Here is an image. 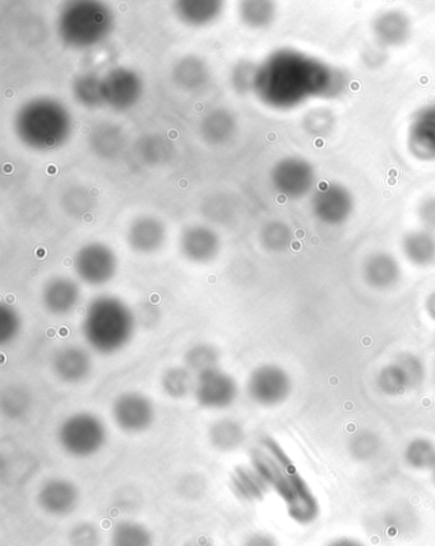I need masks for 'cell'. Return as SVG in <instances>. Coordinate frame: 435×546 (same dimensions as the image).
Here are the masks:
<instances>
[{
    "mask_svg": "<svg viewBox=\"0 0 435 546\" xmlns=\"http://www.w3.org/2000/svg\"><path fill=\"white\" fill-rule=\"evenodd\" d=\"M110 13L101 4L77 3L60 16V36L77 48L94 45L110 29Z\"/></svg>",
    "mask_w": 435,
    "mask_h": 546,
    "instance_id": "obj_6",
    "label": "cell"
},
{
    "mask_svg": "<svg viewBox=\"0 0 435 546\" xmlns=\"http://www.w3.org/2000/svg\"><path fill=\"white\" fill-rule=\"evenodd\" d=\"M310 205L314 216L323 224L341 225L353 214L354 197L344 185L325 182L314 191Z\"/></svg>",
    "mask_w": 435,
    "mask_h": 546,
    "instance_id": "obj_10",
    "label": "cell"
},
{
    "mask_svg": "<svg viewBox=\"0 0 435 546\" xmlns=\"http://www.w3.org/2000/svg\"><path fill=\"white\" fill-rule=\"evenodd\" d=\"M127 238L129 247L133 251L145 254L154 253L165 243V226L155 217H141L133 222Z\"/></svg>",
    "mask_w": 435,
    "mask_h": 546,
    "instance_id": "obj_22",
    "label": "cell"
},
{
    "mask_svg": "<svg viewBox=\"0 0 435 546\" xmlns=\"http://www.w3.org/2000/svg\"><path fill=\"white\" fill-rule=\"evenodd\" d=\"M193 393L197 404L203 409L225 410L235 404L239 387L230 374L215 368L197 376Z\"/></svg>",
    "mask_w": 435,
    "mask_h": 546,
    "instance_id": "obj_11",
    "label": "cell"
},
{
    "mask_svg": "<svg viewBox=\"0 0 435 546\" xmlns=\"http://www.w3.org/2000/svg\"><path fill=\"white\" fill-rule=\"evenodd\" d=\"M336 118L331 110L317 108L310 110L304 117L305 131L314 137H326L335 128Z\"/></svg>",
    "mask_w": 435,
    "mask_h": 546,
    "instance_id": "obj_33",
    "label": "cell"
},
{
    "mask_svg": "<svg viewBox=\"0 0 435 546\" xmlns=\"http://www.w3.org/2000/svg\"><path fill=\"white\" fill-rule=\"evenodd\" d=\"M432 378H433V383L435 386V360L433 362V367H432Z\"/></svg>",
    "mask_w": 435,
    "mask_h": 546,
    "instance_id": "obj_47",
    "label": "cell"
},
{
    "mask_svg": "<svg viewBox=\"0 0 435 546\" xmlns=\"http://www.w3.org/2000/svg\"><path fill=\"white\" fill-rule=\"evenodd\" d=\"M74 90L77 92L78 100L83 104L95 106L99 101L104 100L103 82L97 81V78L92 74L81 77Z\"/></svg>",
    "mask_w": 435,
    "mask_h": 546,
    "instance_id": "obj_38",
    "label": "cell"
},
{
    "mask_svg": "<svg viewBox=\"0 0 435 546\" xmlns=\"http://www.w3.org/2000/svg\"><path fill=\"white\" fill-rule=\"evenodd\" d=\"M402 251L413 265H435V233L424 228L410 231L402 239Z\"/></svg>",
    "mask_w": 435,
    "mask_h": 546,
    "instance_id": "obj_23",
    "label": "cell"
},
{
    "mask_svg": "<svg viewBox=\"0 0 435 546\" xmlns=\"http://www.w3.org/2000/svg\"><path fill=\"white\" fill-rule=\"evenodd\" d=\"M22 319L9 305H0V344L7 345L20 335Z\"/></svg>",
    "mask_w": 435,
    "mask_h": 546,
    "instance_id": "obj_36",
    "label": "cell"
},
{
    "mask_svg": "<svg viewBox=\"0 0 435 546\" xmlns=\"http://www.w3.org/2000/svg\"><path fill=\"white\" fill-rule=\"evenodd\" d=\"M293 240V233L284 222L272 221L263 228L261 243L267 251L282 252L289 247Z\"/></svg>",
    "mask_w": 435,
    "mask_h": 546,
    "instance_id": "obj_31",
    "label": "cell"
},
{
    "mask_svg": "<svg viewBox=\"0 0 435 546\" xmlns=\"http://www.w3.org/2000/svg\"><path fill=\"white\" fill-rule=\"evenodd\" d=\"M247 391L257 405L275 407L289 399L293 392V381L289 373L279 365L263 364L249 376Z\"/></svg>",
    "mask_w": 435,
    "mask_h": 546,
    "instance_id": "obj_8",
    "label": "cell"
},
{
    "mask_svg": "<svg viewBox=\"0 0 435 546\" xmlns=\"http://www.w3.org/2000/svg\"><path fill=\"white\" fill-rule=\"evenodd\" d=\"M48 173H49V174H55V173H57V168H55V166H49V168H48Z\"/></svg>",
    "mask_w": 435,
    "mask_h": 546,
    "instance_id": "obj_46",
    "label": "cell"
},
{
    "mask_svg": "<svg viewBox=\"0 0 435 546\" xmlns=\"http://www.w3.org/2000/svg\"><path fill=\"white\" fill-rule=\"evenodd\" d=\"M80 498V489L72 480L53 478L41 485L36 502L46 515L63 518L77 510Z\"/></svg>",
    "mask_w": 435,
    "mask_h": 546,
    "instance_id": "obj_14",
    "label": "cell"
},
{
    "mask_svg": "<svg viewBox=\"0 0 435 546\" xmlns=\"http://www.w3.org/2000/svg\"><path fill=\"white\" fill-rule=\"evenodd\" d=\"M404 460L410 469L430 471L435 464V443L432 439L416 437L411 439L404 451Z\"/></svg>",
    "mask_w": 435,
    "mask_h": 546,
    "instance_id": "obj_28",
    "label": "cell"
},
{
    "mask_svg": "<svg viewBox=\"0 0 435 546\" xmlns=\"http://www.w3.org/2000/svg\"><path fill=\"white\" fill-rule=\"evenodd\" d=\"M111 418L122 432L141 434L154 425L155 406L143 393H122L111 406Z\"/></svg>",
    "mask_w": 435,
    "mask_h": 546,
    "instance_id": "obj_9",
    "label": "cell"
},
{
    "mask_svg": "<svg viewBox=\"0 0 435 546\" xmlns=\"http://www.w3.org/2000/svg\"><path fill=\"white\" fill-rule=\"evenodd\" d=\"M69 117L54 101H34L17 115V133L23 142L35 148H53L66 140Z\"/></svg>",
    "mask_w": 435,
    "mask_h": 546,
    "instance_id": "obj_4",
    "label": "cell"
},
{
    "mask_svg": "<svg viewBox=\"0 0 435 546\" xmlns=\"http://www.w3.org/2000/svg\"><path fill=\"white\" fill-rule=\"evenodd\" d=\"M410 154L419 161H435V104L416 111L407 133Z\"/></svg>",
    "mask_w": 435,
    "mask_h": 546,
    "instance_id": "obj_15",
    "label": "cell"
},
{
    "mask_svg": "<svg viewBox=\"0 0 435 546\" xmlns=\"http://www.w3.org/2000/svg\"><path fill=\"white\" fill-rule=\"evenodd\" d=\"M373 35L383 48H397L411 36L410 18L400 11H387L373 22Z\"/></svg>",
    "mask_w": 435,
    "mask_h": 546,
    "instance_id": "obj_21",
    "label": "cell"
},
{
    "mask_svg": "<svg viewBox=\"0 0 435 546\" xmlns=\"http://www.w3.org/2000/svg\"><path fill=\"white\" fill-rule=\"evenodd\" d=\"M194 373L187 367H173L165 370L161 378V388L173 400H182L196 387Z\"/></svg>",
    "mask_w": 435,
    "mask_h": 546,
    "instance_id": "obj_27",
    "label": "cell"
},
{
    "mask_svg": "<svg viewBox=\"0 0 435 546\" xmlns=\"http://www.w3.org/2000/svg\"><path fill=\"white\" fill-rule=\"evenodd\" d=\"M418 216L423 228L435 233V196H430L421 201Z\"/></svg>",
    "mask_w": 435,
    "mask_h": 546,
    "instance_id": "obj_41",
    "label": "cell"
},
{
    "mask_svg": "<svg viewBox=\"0 0 435 546\" xmlns=\"http://www.w3.org/2000/svg\"><path fill=\"white\" fill-rule=\"evenodd\" d=\"M97 133H99L101 137H104L105 141L94 143L96 148L95 151H99L101 156L105 157H108V154H106V152L109 151L110 156H114L115 152L119 151V140H122V136H120V134L115 131V128L113 126H101Z\"/></svg>",
    "mask_w": 435,
    "mask_h": 546,
    "instance_id": "obj_40",
    "label": "cell"
},
{
    "mask_svg": "<svg viewBox=\"0 0 435 546\" xmlns=\"http://www.w3.org/2000/svg\"><path fill=\"white\" fill-rule=\"evenodd\" d=\"M69 543L72 546H100V531L91 522H81L69 532Z\"/></svg>",
    "mask_w": 435,
    "mask_h": 546,
    "instance_id": "obj_39",
    "label": "cell"
},
{
    "mask_svg": "<svg viewBox=\"0 0 435 546\" xmlns=\"http://www.w3.org/2000/svg\"><path fill=\"white\" fill-rule=\"evenodd\" d=\"M57 437L59 446L67 455L90 458L103 450L108 441V428L99 416L80 411L63 420Z\"/></svg>",
    "mask_w": 435,
    "mask_h": 546,
    "instance_id": "obj_5",
    "label": "cell"
},
{
    "mask_svg": "<svg viewBox=\"0 0 435 546\" xmlns=\"http://www.w3.org/2000/svg\"><path fill=\"white\" fill-rule=\"evenodd\" d=\"M208 438L216 450L231 452L242 446L245 441V430L242 424L234 419H220L211 425Z\"/></svg>",
    "mask_w": 435,
    "mask_h": 546,
    "instance_id": "obj_26",
    "label": "cell"
},
{
    "mask_svg": "<svg viewBox=\"0 0 435 546\" xmlns=\"http://www.w3.org/2000/svg\"><path fill=\"white\" fill-rule=\"evenodd\" d=\"M141 94V81L136 74L123 69L111 72L103 82L104 100L119 110L134 105Z\"/></svg>",
    "mask_w": 435,
    "mask_h": 546,
    "instance_id": "obj_20",
    "label": "cell"
},
{
    "mask_svg": "<svg viewBox=\"0 0 435 546\" xmlns=\"http://www.w3.org/2000/svg\"><path fill=\"white\" fill-rule=\"evenodd\" d=\"M194 546H212V545H208V544H196Z\"/></svg>",
    "mask_w": 435,
    "mask_h": 546,
    "instance_id": "obj_49",
    "label": "cell"
},
{
    "mask_svg": "<svg viewBox=\"0 0 435 546\" xmlns=\"http://www.w3.org/2000/svg\"><path fill=\"white\" fill-rule=\"evenodd\" d=\"M349 86L340 68L293 49L273 53L257 69L254 90L263 103L275 109H293L305 101L335 99Z\"/></svg>",
    "mask_w": 435,
    "mask_h": 546,
    "instance_id": "obj_1",
    "label": "cell"
},
{
    "mask_svg": "<svg viewBox=\"0 0 435 546\" xmlns=\"http://www.w3.org/2000/svg\"><path fill=\"white\" fill-rule=\"evenodd\" d=\"M325 546H367L362 543V541L349 538V536H341V538H336L327 543Z\"/></svg>",
    "mask_w": 435,
    "mask_h": 546,
    "instance_id": "obj_44",
    "label": "cell"
},
{
    "mask_svg": "<svg viewBox=\"0 0 435 546\" xmlns=\"http://www.w3.org/2000/svg\"><path fill=\"white\" fill-rule=\"evenodd\" d=\"M180 251L189 261L211 262L220 251L219 235L206 226H191L180 237Z\"/></svg>",
    "mask_w": 435,
    "mask_h": 546,
    "instance_id": "obj_17",
    "label": "cell"
},
{
    "mask_svg": "<svg viewBox=\"0 0 435 546\" xmlns=\"http://www.w3.org/2000/svg\"><path fill=\"white\" fill-rule=\"evenodd\" d=\"M244 546H280L275 536L268 532H256L245 540Z\"/></svg>",
    "mask_w": 435,
    "mask_h": 546,
    "instance_id": "obj_43",
    "label": "cell"
},
{
    "mask_svg": "<svg viewBox=\"0 0 435 546\" xmlns=\"http://www.w3.org/2000/svg\"><path fill=\"white\" fill-rule=\"evenodd\" d=\"M175 80L180 86L187 87L189 90L197 89L206 81V67L200 60L185 59L175 69Z\"/></svg>",
    "mask_w": 435,
    "mask_h": 546,
    "instance_id": "obj_32",
    "label": "cell"
},
{
    "mask_svg": "<svg viewBox=\"0 0 435 546\" xmlns=\"http://www.w3.org/2000/svg\"><path fill=\"white\" fill-rule=\"evenodd\" d=\"M234 131V120L224 110H217L203 120V137L208 142L220 143L228 140Z\"/></svg>",
    "mask_w": 435,
    "mask_h": 546,
    "instance_id": "obj_30",
    "label": "cell"
},
{
    "mask_svg": "<svg viewBox=\"0 0 435 546\" xmlns=\"http://www.w3.org/2000/svg\"><path fill=\"white\" fill-rule=\"evenodd\" d=\"M242 18L249 26L262 29L270 25L275 18V6L270 2L243 3Z\"/></svg>",
    "mask_w": 435,
    "mask_h": 546,
    "instance_id": "obj_34",
    "label": "cell"
},
{
    "mask_svg": "<svg viewBox=\"0 0 435 546\" xmlns=\"http://www.w3.org/2000/svg\"><path fill=\"white\" fill-rule=\"evenodd\" d=\"M251 458L254 469L284 502L291 520L300 526L313 525L321 516V504L280 444L265 438Z\"/></svg>",
    "mask_w": 435,
    "mask_h": 546,
    "instance_id": "obj_2",
    "label": "cell"
},
{
    "mask_svg": "<svg viewBox=\"0 0 435 546\" xmlns=\"http://www.w3.org/2000/svg\"><path fill=\"white\" fill-rule=\"evenodd\" d=\"M182 12L183 21L193 23H206L207 21L212 20L217 15V12L220 11V3L210 2V3H189L192 7H188L187 3H178Z\"/></svg>",
    "mask_w": 435,
    "mask_h": 546,
    "instance_id": "obj_37",
    "label": "cell"
},
{
    "mask_svg": "<svg viewBox=\"0 0 435 546\" xmlns=\"http://www.w3.org/2000/svg\"><path fill=\"white\" fill-rule=\"evenodd\" d=\"M80 298V286L68 277H55L48 281L41 294L44 308L57 317L67 316L73 312Z\"/></svg>",
    "mask_w": 435,
    "mask_h": 546,
    "instance_id": "obj_18",
    "label": "cell"
},
{
    "mask_svg": "<svg viewBox=\"0 0 435 546\" xmlns=\"http://www.w3.org/2000/svg\"><path fill=\"white\" fill-rule=\"evenodd\" d=\"M30 405V393L20 386L9 387L3 392L2 407L9 418H20L29 410Z\"/></svg>",
    "mask_w": 435,
    "mask_h": 546,
    "instance_id": "obj_35",
    "label": "cell"
},
{
    "mask_svg": "<svg viewBox=\"0 0 435 546\" xmlns=\"http://www.w3.org/2000/svg\"><path fill=\"white\" fill-rule=\"evenodd\" d=\"M136 318L131 308L114 296H99L89 304L82 323L83 337L96 353H119L133 339Z\"/></svg>",
    "mask_w": 435,
    "mask_h": 546,
    "instance_id": "obj_3",
    "label": "cell"
},
{
    "mask_svg": "<svg viewBox=\"0 0 435 546\" xmlns=\"http://www.w3.org/2000/svg\"><path fill=\"white\" fill-rule=\"evenodd\" d=\"M231 489L244 502H258L266 497L270 487L254 467L239 466L231 476Z\"/></svg>",
    "mask_w": 435,
    "mask_h": 546,
    "instance_id": "obj_24",
    "label": "cell"
},
{
    "mask_svg": "<svg viewBox=\"0 0 435 546\" xmlns=\"http://www.w3.org/2000/svg\"><path fill=\"white\" fill-rule=\"evenodd\" d=\"M52 368L60 381L68 384L81 383L92 372V359L83 347L67 345L55 351Z\"/></svg>",
    "mask_w": 435,
    "mask_h": 546,
    "instance_id": "obj_16",
    "label": "cell"
},
{
    "mask_svg": "<svg viewBox=\"0 0 435 546\" xmlns=\"http://www.w3.org/2000/svg\"><path fill=\"white\" fill-rule=\"evenodd\" d=\"M353 451L360 458L372 456L376 451V439L372 434H360L353 443Z\"/></svg>",
    "mask_w": 435,
    "mask_h": 546,
    "instance_id": "obj_42",
    "label": "cell"
},
{
    "mask_svg": "<svg viewBox=\"0 0 435 546\" xmlns=\"http://www.w3.org/2000/svg\"><path fill=\"white\" fill-rule=\"evenodd\" d=\"M430 474H432V479H433V481H434V483H435V464H434V466L432 467V470H430Z\"/></svg>",
    "mask_w": 435,
    "mask_h": 546,
    "instance_id": "obj_48",
    "label": "cell"
},
{
    "mask_svg": "<svg viewBox=\"0 0 435 546\" xmlns=\"http://www.w3.org/2000/svg\"><path fill=\"white\" fill-rule=\"evenodd\" d=\"M272 183L285 197L302 198L316 184V171L302 157H288L273 168Z\"/></svg>",
    "mask_w": 435,
    "mask_h": 546,
    "instance_id": "obj_13",
    "label": "cell"
},
{
    "mask_svg": "<svg viewBox=\"0 0 435 546\" xmlns=\"http://www.w3.org/2000/svg\"><path fill=\"white\" fill-rule=\"evenodd\" d=\"M425 309H427L429 317L435 322V291L428 296L427 302H425Z\"/></svg>",
    "mask_w": 435,
    "mask_h": 546,
    "instance_id": "obj_45",
    "label": "cell"
},
{
    "mask_svg": "<svg viewBox=\"0 0 435 546\" xmlns=\"http://www.w3.org/2000/svg\"><path fill=\"white\" fill-rule=\"evenodd\" d=\"M118 261L115 253L101 243L85 245L74 259V270L87 285L101 286L113 280Z\"/></svg>",
    "mask_w": 435,
    "mask_h": 546,
    "instance_id": "obj_12",
    "label": "cell"
},
{
    "mask_svg": "<svg viewBox=\"0 0 435 546\" xmlns=\"http://www.w3.org/2000/svg\"><path fill=\"white\" fill-rule=\"evenodd\" d=\"M363 276L370 288L390 290L401 280V266L392 254L376 252L370 254L363 266Z\"/></svg>",
    "mask_w": 435,
    "mask_h": 546,
    "instance_id": "obj_19",
    "label": "cell"
},
{
    "mask_svg": "<svg viewBox=\"0 0 435 546\" xmlns=\"http://www.w3.org/2000/svg\"><path fill=\"white\" fill-rule=\"evenodd\" d=\"M427 379V368L418 355L402 353L379 370L377 386L388 396H401L419 390Z\"/></svg>",
    "mask_w": 435,
    "mask_h": 546,
    "instance_id": "obj_7",
    "label": "cell"
},
{
    "mask_svg": "<svg viewBox=\"0 0 435 546\" xmlns=\"http://www.w3.org/2000/svg\"><path fill=\"white\" fill-rule=\"evenodd\" d=\"M109 546H155V538L141 522L123 520L110 531Z\"/></svg>",
    "mask_w": 435,
    "mask_h": 546,
    "instance_id": "obj_25",
    "label": "cell"
},
{
    "mask_svg": "<svg viewBox=\"0 0 435 546\" xmlns=\"http://www.w3.org/2000/svg\"><path fill=\"white\" fill-rule=\"evenodd\" d=\"M220 354L215 346L208 344L194 345L184 355V367L192 373L200 374L219 368Z\"/></svg>",
    "mask_w": 435,
    "mask_h": 546,
    "instance_id": "obj_29",
    "label": "cell"
}]
</instances>
